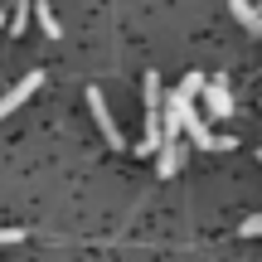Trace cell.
I'll list each match as a JSON object with an SVG mask.
<instances>
[{
    "mask_svg": "<svg viewBox=\"0 0 262 262\" xmlns=\"http://www.w3.org/2000/svg\"><path fill=\"white\" fill-rule=\"evenodd\" d=\"M88 107H93V122H97V131H102V141L122 150V146H126V141H122V126H117V117L107 112V102H102V93H97V88L88 93Z\"/></svg>",
    "mask_w": 262,
    "mask_h": 262,
    "instance_id": "1",
    "label": "cell"
},
{
    "mask_svg": "<svg viewBox=\"0 0 262 262\" xmlns=\"http://www.w3.org/2000/svg\"><path fill=\"white\" fill-rule=\"evenodd\" d=\"M180 131H185V136H189V141H194V146H199V150H233V136H219V131H209V126H204V122H199V117H194V112H189V117H185V126H180Z\"/></svg>",
    "mask_w": 262,
    "mask_h": 262,
    "instance_id": "2",
    "label": "cell"
},
{
    "mask_svg": "<svg viewBox=\"0 0 262 262\" xmlns=\"http://www.w3.org/2000/svg\"><path fill=\"white\" fill-rule=\"evenodd\" d=\"M39 83H44V73H39V68H34V73H25V78H19V83L10 88L5 97H0V117H10V112H19V107H25L29 97L39 93Z\"/></svg>",
    "mask_w": 262,
    "mask_h": 262,
    "instance_id": "3",
    "label": "cell"
},
{
    "mask_svg": "<svg viewBox=\"0 0 262 262\" xmlns=\"http://www.w3.org/2000/svg\"><path fill=\"white\" fill-rule=\"evenodd\" d=\"M204 97H209V112L224 122L233 117V93H228V78H204Z\"/></svg>",
    "mask_w": 262,
    "mask_h": 262,
    "instance_id": "4",
    "label": "cell"
},
{
    "mask_svg": "<svg viewBox=\"0 0 262 262\" xmlns=\"http://www.w3.org/2000/svg\"><path fill=\"white\" fill-rule=\"evenodd\" d=\"M180 160H185V156H180L175 141H160V150H156V175H160V180H170V175L180 170Z\"/></svg>",
    "mask_w": 262,
    "mask_h": 262,
    "instance_id": "5",
    "label": "cell"
},
{
    "mask_svg": "<svg viewBox=\"0 0 262 262\" xmlns=\"http://www.w3.org/2000/svg\"><path fill=\"white\" fill-rule=\"evenodd\" d=\"M29 10L39 15V29H44L49 39H58V34H63V25H58V15L49 10V0H29Z\"/></svg>",
    "mask_w": 262,
    "mask_h": 262,
    "instance_id": "6",
    "label": "cell"
},
{
    "mask_svg": "<svg viewBox=\"0 0 262 262\" xmlns=\"http://www.w3.org/2000/svg\"><path fill=\"white\" fill-rule=\"evenodd\" d=\"M233 19L248 29V34H257V39H262V15H257L253 5H248V0H233Z\"/></svg>",
    "mask_w": 262,
    "mask_h": 262,
    "instance_id": "7",
    "label": "cell"
},
{
    "mask_svg": "<svg viewBox=\"0 0 262 262\" xmlns=\"http://www.w3.org/2000/svg\"><path fill=\"white\" fill-rule=\"evenodd\" d=\"M238 238H262V214H248L238 224Z\"/></svg>",
    "mask_w": 262,
    "mask_h": 262,
    "instance_id": "8",
    "label": "cell"
},
{
    "mask_svg": "<svg viewBox=\"0 0 262 262\" xmlns=\"http://www.w3.org/2000/svg\"><path fill=\"white\" fill-rule=\"evenodd\" d=\"M180 93H185V97H199V93H204V73H185Z\"/></svg>",
    "mask_w": 262,
    "mask_h": 262,
    "instance_id": "9",
    "label": "cell"
},
{
    "mask_svg": "<svg viewBox=\"0 0 262 262\" xmlns=\"http://www.w3.org/2000/svg\"><path fill=\"white\" fill-rule=\"evenodd\" d=\"M19 238H25L19 228H0V243H19Z\"/></svg>",
    "mask_w": 262,
    "mask_h": 262,
    "instance_id": "10",
    "label": "cell"
},
{
    "mask_svg": "<svg viewBox=\"0 0 262 262\" xmlns=\"http://www.w3.org/2000/svg\"><path fill=\"white\" fill-rule=\"evenodd\" d=\"M0 25H5V10H0Z\"/></svg>",
    "mask_w": 262,
    "mask_h": 262,
    "instance_id": "11",
    "label": "cell"
},
{
    "mask_svg": "<svg viewBox=\"0 0 262 262\" xmlns=\"http://www.w3.org/2000/svg\"><path fill=\"white\" fill-rule=\"evenodd\" d=\"M257 160H262V150H257Z\"/></svg>",
    "mask_w": 262,
    "mask_h": 262,
    "instance_id": "12",
    "label": "cell"
}]
</instances>
